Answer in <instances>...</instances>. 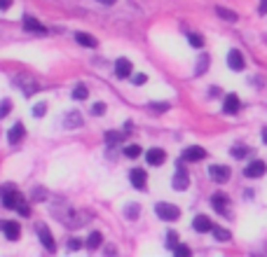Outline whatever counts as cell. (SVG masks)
<instances>
[{
	"label": "cell",
	"instance_id": "obj_13",
	"mask_svg": "<svg viewBox=\"0 0 267 257\" xmlns=\"http://www.w3.org/2000/svg\"><path fill=\"white\" fill-rule=\"evenodd\" d=\"M227 66L232 68V70H244V56H241L239 49H232L227 54Z\"/></svg>",
	"mask_w": 267,
	"mask_h": 257
},
{
	"label": "cell",
	"instance_id": "obj_43",
	"mask_svg": "<svg viewBox=\"0 0 267 257\" xmlns=\"http://www.w3.org/2000/svg\"><path fill=\"white\" fill-rule=\"evenodd\" d=\"M99 2H103V5H113V2H117V0H99Z\"/></svg>",
	"mask_w": 267,
	"mask_h": 257
},
{
	"label": "cell",
	"instance_id": "obj_41",
	"mask_svg": "<svg viewBox=\"0 0 267 257\" xmlns=\"http://www.w3.org/2000/svg\"><path fill=\"white\" fill-rule=\"evenodd\" d=\"M260 14H267V0H263V2H260Z\"/></svg>",
	"mask_w": 267,
	"mask_h": 257
},
{
	"label": "cell",
	"instance_id": "obj_3",
	"mask_svg": "<svg viewBox=\"0 0 267 257\" xmlns=\"http://www.w3.org/2000/svg\"><path fill=\"white\" fill-rule=\"evenodd\" d=\"M187 185H190V176H187V171H185V162H178L176 164V173H174L171 187L178 192H183V190H187Z\"/></svg>",
	"mask_w": 267,
	"mask_h": 257
},
{
	"label": "cell",
	"instance_id": "obj_19",
	"mask_svg": "<svg viewBox=\"0 0 267 257\" xmlns=\"http://www.w3.org/2000/svg\"><path fill=\"white\" fill-rule=\"evenodd\" d=\"M2 231H5V236H7L10 241H17V239L21 236V227H19L17 222H5V225H2Z\"/></svg>",
	"mask_w": 267,
	"mask_h": 257
},
{
	"label": "cell",
	"instance_id": "obj_9",
	"mask_svg": "<svg viewBox=\"0 0 267 257\" xmlns=\"http://www.w3.org/2000/svg\"><path fill=\"white\" fill-rule=\"evenodd\" d=\"M129 180H132V185L136 190H146V171L143 168H132V173H129Z\"/></svg>",
	"mask_w": 267,
	"mask_h": 257
},
{
	"label": "cell",
	"instance_id": "obj_44",
	"mask_svg": "<svg viewBox=\"0 0 267 257\" xmlns=\"http://www.w3.org/2000/svg\"><path fill=\"white\" fill-rule=\"evenodd\" d=\"M263 140H265V143H267V129H265V131H263Z\"/></svg>",
	"mask_w": 267,
	"mask_h": 257
},
{
	"label": "cell",
	"instance_id": "obj_12",
	"mask_svg": "<svg viewBox=\"0 0 267 257\" xmlns=\"http://www.w3.org/2000/svg\"><path fill=\"white\" fill-rule=\"evenodd\" d=\"M38 236H40L42 245H45V248H47L50 253H54V250H56V243H54L52 234H50V229H47L45 225H40V227H38Z\"/></svg>",
	"mask_w": 267,
	"mask_h": 257
},
{
	"label": "cell",
	"instance_id": "obj_15",
	"mask_svg": "<svg viewBox=\"0 0 267 257\" xmlns=\"http://www.w3.org/2000/svg\"><path fill=\"white\" fill-rule=\"evenodd\" d=\"M64 126H66V129H80L82 126V115L78 112V110L68 112L66 117H64Z\"/></svg>",
	"mask_w": 267,
	"mask_h": 257
},
{
	"label": "cell",
	"instance_id": "obj_22",
	"mask_svg": "<svg viewBox=\"0 0 267 257\" xmlns=\"http://www.w3.org/2000/svg\"><path fill=\"white\" fill-rule=\"evenodd\" d=\"M101 241H103L101 231H92V234H89V239H87V248H89V250H96V248L101 245Z\"/></svg>",
	"mask_w": 267,
	"mask_h": 257
},
{
	"label": "cell",
	"instance_id": "obj_35",
	"mask_svg": "<svg viewBox=\"0 0 267 257\" xmlns=\"http://www.w3.org/2000/svg\"><path fill=\"white\" fill-rule=\"evenodd\" d=\"M92 112H94V115H103V112H106V103H94Z\"/></svg>",
	"mask_w": 267,
	"mask_h": 257
},
{
	"label": "cell",
	"instance_id": "obj_32",
	"mask_svg": "<svg viewBox=\"0 0 267 257\" xmlns=\"http://www.w3.org/2000/svg\"><path fill=\"white\" fill-rule=\"evenodd\" d=\"M167 245H169V248H176V245H178V234L169 231V234H167Z\"/></svg>",
	"mask_w": 267,
	"mask_h": 257
},
{
	"label": "cell",
	"instance_id": "obj_37",
	"mask_svg": "<svg viewBox=\"0 0 267 257\" xmlns=\"http://www.w3.org/2000/svg\"><path fill=\"white\" fill-rule=\"evenodd\" d=\"M174 250L178 253V255H190V248H187V245H176Z\"/></svg>",
	"mask_w": 267,
	"mask_h": 257
},
{
	"label": "cell",
	"instance_id": "obj_29",
	"mask_svg": "<svg viewBox=\"0 0 267 257\" xmlns=\"http://www.w3.org/2000/svg\"><path fill=\"white\" fill-rule=\"evenodd\" d=\"M10 110H12V103H10L7 98H5V101H0V120H2V117H7V115H10Z\"/></svg>",
	"mask_w": 267,
	"mask_h": 257
},
{
	"label": "cell",
	"instance_id": "obj_27",
	"mask_svg": "<svg viewBox=\"0 0 267 257\" xmlns=\"http://www.w3.org/2000/svg\"><path fill=\"white\" fill-rule=\"evenodd\" d=\"M187 40H190V45H192V47H204V38H201V35H197V33H187Z\"/></svg>",
	"mask_w": 267,
	"mask_h": 257
},
{
	"label": "cell",
	"instance_id": "obj_36",
	"mask_svg": "<svg viewBox=\"0 0 267 257\" xmlns=\"http://www.w3.org/2000/svg\"><path fill=\"white\" fill-rule=\"evenodd\" d=\"M132 80H134V84H146V80H148V77H146V75H143V73H138V75H134Z\"/></svg>",
	"mask_w": 267,
	"mask_h": 257
},
{
	"label": "cell",
	"instance_id": "obj_26",
	"mask_svg": "<svg viewBox=\"0 0 267 257\" xmlns=\"http://www.w3.org/2000/svg\"><path fill=\"white\" fill-rule=\"evenodd\" d=\"M87 96H89V91H87V87H84V84H78V87L73 89V98H75V101H84Z\"/></svg>",
	"mask_w": 267,
	"mask_h": 257
},
{
	"label": "cell",
	"instance_id": "obj_30",
	"mask_svg": "<svg viewBox=\"0 0 267 257\" xmlns=\"http://www.w3.org/2000/svg\"><path fill=\"white\" fill-rule=\"evenodd\" d=\"M249 154V148H244V145H239V148H232V157H237V159H244Z\"/></svg>",
	"mask_w": 267,
	"mask_h": 257
},
{
	"label": "cell",
	"instance_id": "obj_21",
	"mask_svg": "<svg viewBox=\"0 0 267 257\" xmlns=\"http://www.w3.org/2000/svg\"><path fill=\"white\" fill-rule=\"evenodd\" d=\"M206 68H209V54H204V52H201L200 61H197V68H195V75H197V77H201V75L206 73Z\"/></svg>",
	"mask_w": 267,
	"mask_h": 257
},
{
	"label": "cell",
	"instance_id": "obj_7",
	"mask_svg": "<svg viewBox=\"0 0 267 257\" xmlns=\"http://www.w3.org/2000/svg\"><path fill=\"white\" fill-rule=\"evenodd\" d=\"M132 70H134V66H132V61H129V59H117V61H115V75H117L120 80L129 77V75H132Z\"/></svg>",
	"mask_w": 267,
	"mask_h": 257
},
{
	"label": "cell",
	"instance_id": "obj_33",
	"mask_svg": "<svg viewBox=\"0 0 267 257\" xmlns=\"http://www.w3.org/2000/svg\"><path fill=\"white\" fill-rule=\"evenodd\" d=\"M150 110H152V112H167V110H169V103H150Z\"/></svg>",
	"mask_w": 267,
	"mask_h": 257
},
{
	"label": "cell",
	"instance_id": "obj_18",
	"mask_svg": "<svg viewBox=\"0 0 267 257\" xmlns=\"http://www.w3.org/2000/svg\"><path fill=\"white\" fill-rule=\"evenodd\" d=\"M211 206H214V211H218V213L225 215L227 213V197L225 194H220V192L214 194V197H211Z\"/></svg>",
	"mask_w": 267,
	"mask_h": 257
},
{
	"label": "cell",
	"instance_id": "obj_31",
	"mask_svg": "<svg viewBox=\"0 0 267 257\" xmlns=\"http://www.w3.org/2000/svg\"><path fill=\"white\" fill-rule=\"evenodd\" d=\"M124 213H127V217H129V220H136V217H138V213H141V208H138V206H127V211H124Z\"/></svg>",
	"mask_w": 267,
	"mask_h": 257
},
{
	"label": "cell",
	"instance_id": "obj_16",
	"mask_svg": "<svg viewBox=\"0 0 267 257\" xmlns=\"http://www.w3.org/2000/svg\"><path fill=\"white\" fill-rule=\"evenodd\" d=\"M192 227H195V231H200V234H206V231H211L214 222H211L206 215H197L195 217V222H192Z\"/></svg>",
	"mask_w": 267,
	"mask_h": 257
},
{
	"label": "cell",
	"instance_id": "obj_40",
	"mask_svg": "<svg viewBox=\"0 0 267 257\" xmlns=\"http://www.w3.org/2000/svg\"><path fill=\"white\" fill-rule=\"evenodd\" d=\"M12 7V0H0V10H10Z\"/></svg>",
	"mask_w": 267,
	"mask_h": 257
},
{
	"label": "cell",
	"instance_id": "obj_42",
	"mask_svg": "<svg viewBox=\"0 0 267 257\" xmlns=\"http://www.w3.org/2000/svg\"><path fill=\"white\" fill-rule=\"evenodd\" d=\"M209 94H211V96H220V89H218V87H211V91H209Z\"/></svg>",
	"mask_w": 267,
	"mask_h": 257
},
{
	"label": "cell",
	"instance_id": "obj_39",
	"mask_svg": "<svg viewBox=\"0 0 267 257\" xmlns=\"http://www.w3.org/2000/svg\"><path fill=\"white\" fill-rule=\"evenodd\" d=\"M17 211H19V213H21V215H24V217H26V215H31V208H28L26 203H24V206H19Z\"/></svg>",
	"mask_w": 267,
	"mask_h": 257
},
{
	"label": "cell",
	"instance_id": "obj_4",
	"mask_svg": "<svg viewBox=\"0 0 267 257\" xmlns=\"http://www.w3.org/2000/svg\"><path fill=\"white\" fill-rule=\"evenodd\" d=\"M24 28L28 33H35V35H47V28L42 26L33 14H24Z\"/></svg>",
	"mask_w": 267,
	"mask_h": 257
},
{
	"label": "cell",
	"instance_id": "obj_10",
	"mask_svg": "<svg viewBox=\"0 0 267 257\" xmlns=\"http://www.w3.org/2000/svg\"><path fill=\"white\" fill-rule=\"evenodd\" d=\"M265 171H267L265 162H253L244 168V176L246 178H260V176H265Z\"/></svg>",
	"mask_w": 267,
	"mask_h": 257
},
{
	"label": "cell",
	"instance_id": "obj_28",
	"mask_svg": "<svg viewBox=\"0 0 267 257\" xmlns=\"http://www.w3.org/2000/svg\"><path fill=\"white\" fill-rule=\"evenodd\" d=\"M124 154H127L129 159H136V157L141 154V148H138V145H127V148H124Z\"/></svg>",
	"mask_w": 267,
	"mask_h": 257
},
{
	"label": "cell",
	"instance_id": "obj_34",
	"mask_svg": "<svg viewBox=\"0 0 267 257\" xmlns=\"http://www.w3.org/2000/svg\"><path fill=\"white\" fill-rule=\"evenodd\" d=\"M45 112H47V103H38V106L33 108V115H35V117H42Z\"/></svg>",
	"mask_w": 267,
	"mask_h": 257
},
{
	"label": "cell",
	"instance_id": "obj_23",
	"mask_svg": "<svg viewBox=\"0 0 267 257\" xmlns=\"http://www.w3.org/2000/svg\"><path fill=\"white\" fill-rule=\"evenodd\" d=\"M106 143L108 145H120V143H124V134H120V131H108Z\"/></svg>",
	"mask_w": 267,
	"mask_h": 257
},
{
	"label": "cell",
	"instance_id": "obj_8",
	"mask_svg": "<svg viewBox=\"0 0 267 257\" xmlns=\"http://www.w3.org/2000/svg\"><path fill=\"white\" fill-rule=\"evenodd\" d=\"M14 84H21L24 87V94L31 96L33 91H40V87H38V82L26 77V75H19V77H14Z\"/></svg>",
	"mask_w": 267,
	"mask_h": 257
},
{
	"label": "cell",
	"instance_id": "obj_5",
	"mask_svg": "<svg viewBox=\"0 0 267 257\" xmlns=\"http://www.w3.org/2000/svg\"><path fill=\"white\" fill-rule=\"evenodd\" d=\"M164 159H167V152L160 148H152L146 152V162L150 164V166H162L164 164Z\"/></svg>",
	"mask_w": 267,
	"mask_h": 257
},
{
	"label": "cell",
	"instance_id": "obj_1",
	"mask_svg": "<svg viewBox=\"0 0 267 257\" xmlns=\"http://www.w3.org/2000/svg\"><path fill=\"white\" fill-rule=\"evenodd\" d=\"M0 194H2V203H5V208H10V211H17L19 206H24V197L17 192V187H12V185H5L2 190H0Z\"/></svg>",
	"mask_w": 267,
	"mask_h": 257
},
{
	"label": "cell",
	"instance_id": "obj_25",
	"mask_svg": "<svg viewBox=\"0 0 267 257\" xmlns=\"http://www.w3.org/2000/svg\"><path fill=\"white\" fill-rule=\"evenodd\" d=\"M216 12L220 19H225V21H237V14L232 12V10H225V7H216Z\"/></svg>",
	"mask_w": 267,
	"mask_h": 257
},
{
	"label": "cell",
	"instance_id": "obj_17",
	"mask_svg": "<svg viewBox=\"0 0 267 257\" xmlns=\"http://www.w3.org/2000/svg\"><path fill=\"white\" fill-rule=\"evenodd\" d=\"M24 134H26V131H24V124L17 122L12 129H10V134H7V140H10V145H17V143L24 138Z\"/></svg>",
	"mask_w": 267,
	"mask_h": 257
},
{
	"label": "cell",
	"instance_id": "obj_2",
	"mask_svg": "<svg viewBox=\"0 0 267 257\" xmlns=\"http://www.w3.org/2000/svg\"><path fill=\"white\" fill-rule=\"evenodd\" d=\"M155 213H157L160 220H164V222H174V220L181 217V208H176V206H171V203L160 201L157 206H155Z\"/></svg>",
	"mask_w": 267,
	"mask_h": 257
},
{
	"label": "cell",
	"instance_id": "obj_6",
	"mask_svg": "<svg viewBox=\"0 0 267 257\" xmlns=\"http://www.w3.org/2000/svg\"><path fill=\"white\" fill-rule=\"evenodd\" d=\"M209 176L214 178V182H227L230 168H227V166H220V164H214V166L209 168Z\"/></svg>",
	"mask_w": 267,
	"mask_h": 257
},
{
	"label": "cell",
	"instance_id": "obj_11",
	"mask_svg": "<svg viewBox=\"0 0 267 257\" xmlns=\"http://www.w3.org/2000/svg\"><path fill=\"white\" fill-rule=\"evenodd\" d=\"M201 159H206V150L201 148H187L183 152V162H201Z\"/></svg>",
	"mask_w": 267,
	"mask_h": 257
},
{
	"label": "cell",
	"instance_id": "obj_38",
	"mask_svg": "<svg viewBox=\"0 0 267 257\" xmlns=\"http://www.w3.org/2000/svg\"><path fill=\"white\" fill-rule=\"evenodd\" d=\"M80 241H78V239H70V241H68V250H78V248H80Z\"/></svg>",
	"mask_w": 267,
	"mask_h": 257
},
{
	"label": "cell",
	"instance_id": "obj_24",
	"mask_svg": "<svg viewBox=\"0 0 267 257\" xmlns=\"http://www.w3.org/2000/svg\"><path fill=\"white\" fill-rule=\"evenodd\" d=\"M211 234H214L216 239H218V241H223V243H225V241H230V239H232V236H230V231L227 229H223V227H211Z\"/></svg>",
	"mask_w": 267,
	"mask_h": 257
},
{
	"label": "cell",
	"instance_id": "obj_14",
	"mask_svg": "<svg viewBox=\"0 0 267 257\" xmlns=\"http://www.w3.org/2000/svg\"><path fill=\"white\" fill-rule=\"evenodd\" d=\"M223 112H225V115H237V112H239V98H237L234 94L225 96V103H223Z\"/></svg>",
	"mask_w": 267,
	"mask_h": 257
},
{
	"label": "cell",
	"instance_id": "obj_20",
	"mask_svg": "<svg viewBox=\"0 0 267 257\" xmlns=\"http://www.w3.org/2000/svg\"><path fill=\"white\" fill-rule=\"evenodd\" d=\"M75 40L80 42L82 47H89V49H94L99 42H96V38H92V35H87V33H75Z\"/></svg>",
	"mask_w": 267,
	"mask_h": 257
}]
</instances>
